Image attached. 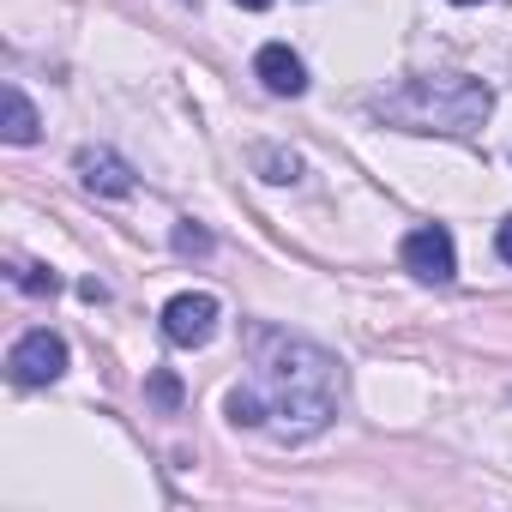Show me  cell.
I'll list each match as a JSON object with an SVG mask.
<instances>
[{
	"label": "cell",
	"mask_w": 512,
	"mask_h": 512,
	"mask_svg": "<svg viewBox=\"0 0 512 512\" xmlns=\"http://www.w3.org/2000/svg\"><path fill=\"white\" fill-rule=\"evenodd\" d=\"M494 247H500V260H506V266H512V217H506V223H500V235H494Z\"/></svg>",
	"instance_id": "obj_13"
},
{
	"label": "cell",
	"mask_w": 512,
	"mask_h": 512,
	"mask_svg": "<svg viewBox=\"0 0 512 512\" xmlns=\"http://www.w3.org/2000/svg\"><path fill=\"white\" fill-rule=\"evenodd\" d=\"M253 79H260L272 97H302L308 91V67L290 43H266L260 55H253Z\"/></svg>",
	"instance_id": "obj_6"
},
{
	"label": "cell",
	"mask_w": 512,
	"mask_h": 512,
	"mask_svg": "<svg viewBox=\"0 0 512 512\" xmlns=\"http://www.w3.org/2000/svg\"><path fill=\"white\" fill-rule=\"evenodd\" d=\"M175 253H181V260H205V253H211V235H205L199 223H175Z\"/></svg>",
	"instance_id": "obj_9"
},
{
	"label": "cell",
	"mask_w": 512,
	"mask_h": 512,
	"mask_svg": "<svg viewBox=\"0 0 512 512\" xmlns=\"http://www.w3.org/2000/svg\"><path fill=\"white\" fill-rule=\"evenodd\" d=\"M151 398H157L163 410H175V404H181V380H175V374H151Z\"/></svg>",
	"instance_id": "obj_12"
},
{
	"label": "cell",
	"mask_w": 512,
	"mask_h": 512,
	"mask_svg": "<svg viewBox=\"0 0 512 512\" xmlns=\"http://www.w3.org/2000/svg\"><path fill=\"white\" fill-rule=\"evenodd\" d=\"M404 272H416L422 284H452L458 278V247L446 223H422L404 235Z\"/></svg>",
	"instance_id": "obj_3"
},
{
	"label": "cell",
	"mask_w": 512,
	"mask_h": 512,
	"mask_svg": "<svg viewBox=\"0 0 512 512\" xmlns=\"http://www.w3.org/2000/svg\"><path fill=\"white\" fill-rule=\"evenodd\" d=\"M73 169H79V181H85L91 193H103V199H127V193H133V169H127L115 151H103V145H85V151L73 157Z\"/></svg>",
	"instance_id": "obj_7"
},
{
	"label": "cell",
	"mask_w": 512,
	"mask_h": 512,
	"mask_svg": "<svg viewBox=\"0 0 512 512\" xmlns=\"http://www.w3.org/2000/svg\"><path fill=\"white\" fill-rule=\"evenodd\" d=\"M235 7H241V13H266V7H272V0H235Z\"/></svg>",
	"instance_id": "obj_14"
},
{
	"label": "cell",
	"mask_w": 512,
	"mask_h": 512,
	"mask_svg": "<svg viewBox=\"0 0 512 512\" xmlns=\"http://www.w3.org/2000/svg\"><path fill=\"white\" fill-rule=\"evenodd\" d=\"M217 320H223L217 296H205V290H187V296H175V302L163 308V338H169V344H181V350H199V344H211Z\"/></svg>",
	"instance_id": "obj_4"
},
{
	"label": "cell",
	"mask_w": 512,
	"mask_h": 512,
	"mask_svg": "<svg viewBox=\"0 0 512 512\" xmlns=\"http://www.w3.org/2000/svg\"><path fill=\"white\" fill-rule=\"evenodd\" d=\"M452 7H476V0H452Z\"/></svg>",
	"instance_id": "obj_15"
},
{
	"label": "cell",
	"mask_w": 512,
	"mask_h": 512,
	"mask_svg": "<svg viewBox=\"0 0 512 512\" xmlns=\"http://www.w3.org/2000/svg\"><path fill=\"white\" fill-rule=\"evenodd\" d=\"M247 362H253L247 386H235L229 404H223L235 428H266L278 440H308L338 416L344 368L320 344L272 332V326H253L247 332Z\"/></svg>",
	"instance_id": "obj_1"
},
{
	"label": "cell",
	"mask_w": 512,
	"mask_h": 512,
	"mask_svg": "<svg viewBox=\"0 0 512 512\" xmlns=\"http://www.w3.org/2000/svg\"><path fill=\"white\" fill-rule=\"evenodd\" d=\"M0 109H7V139H13V145H37L43 121H37V109H31V97H25L19 85L0 91Z\"/></svg>",
	"instance_id": "obj_8"
},
{
	"label": "cell",
	"mask_w": 512,
	"mask_h": 512,
	"mask_svg": "<svg viewBox=\"0 0 512 512\" xmlns=\"http://www.w3.org/2000/svg\"><path fill=\"white\" fill-rule=\"evenodd\" d=\"M7 368H13V380H19V386H49V380H61V374H67V344H61L49 326H37V332H25V338L13 344Z\"/></svg>",
	"instance_id": "obj_5"
},
{
	"label": "cell",
	"mask_w": 512,
	"mask_h": 512,
	"mask_svg": "<svg viewBox=\"0 0 512 512\" xmlns=\"http://www.w3.org/2000/svg\"><path fill=\"white\" fill-rule=\"evenodd\" d=\"M13 284H19L25 296H55V290H61V278H55V272H43V266H19V272H13Z\"/></svg>",
	"instance_id": "obj_10"
},
{
	"label": "cell",
	"mask_w": 512,
	"mask_h": 512,
	"mask_svg": "<svg viewBox=\"0 0 512 512\" xmlns=\"http://www.w3.org/2000/svg\"><path fill=\"white\" fill-rule=\"evenodd\" d=\"M494 109V91L482 79L464 73H440V79H404L398 91L374 97V115L398 133H446V139H470Z\"/></svg>",
	"instance_id": "obj_2"
},
{
	"label": "cell",
	"mask_w": 512,
	"mask_h": 512,
	"mask_svg": "<svg viewBox=\"0 0 512 512\" xmlns=\"http://www.w3.org/2000/svg\"><path fill=\"white\" fill-rule=\"evenodd\" d=\"M260 169H266V181H296L302 157L296 151H260Z\"/></svg>",
	"instance_id": "obj_11"
}]
</instances>
